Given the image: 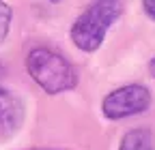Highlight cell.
<instances>
[{"label": "cell", "mask_w": 155, "mask_h": 150, "mask_svg": "<svg viewBox=\"0 0 155 150\" xmlns=\"http://www.w3.org/2000/svg\"><path fill=\"white\" fill-rule=\"evenodd\" d=\"M142 7H144L147 15L155 20V0H142Z\"/></svg>", "instance_id": "52a82bcc"}, {"label": "cell", "mask_w": 155, "mask_h": 150, "mask_svg": "<svg viewBox=\"0 0 155 150\" xmlns=\"http://www.w3.org/2000/svg\"><path fill=\"white\" fill-rule=\"evenodd\" d=\"M11 17H13V11L11 7L5 2V0H0V43L7 39L9 34V28H11Z\"/></svg>", "instance_id": "8992f818"}, {"label": "cell", "mask_w": 155, "mask_h": 150, "mask_svg": "<svg viewBox=\"0 0 155 150\" xmlns=\"http://www.w3.org/2000/svg\"><path fill=\"white\" fill-rule=\"evenodd\" d=\"M151 105V92L149 88L140 86V84H129L123 88L112 90L110 95L104 99L101 109L104 116L110 120H121L127 116H136L147 111Z\"/></svg>", "instance_id": "3957f363"}, {"label": "cell", "mask_w": 155, "mask_h": 150, "mask_svg": "<svg viewBox=\"0 0 155 150\" xmlns=\"http://www.w3.org/2000/svg\"><path fill=\"white\" fill-rule=\"evenodd\" d=\"M149 73H151L153 77H155V58H153V60L149 62Z\"/></svg>", "instance_id": "ba28073f"}, {"label": "cell", "mask_w": 155, "mask_h": 150, "mask_svg": "<svg viewBox=\"0 0 155 150\" xmlns=\"http://www.w3.org/2000/svg\"><path fill=\"white\" fill-rule=\"evenodd\" d=\"M26 67L30 77L48 95L71 90L78 84V73L71 67V62L48 47H35L26 58Z\"/></svg>", "instance_id": "6da1fadb"}, {"label": "cell", "mask_w": 155, "mask_h": 150, "mask_svg": "<svg viewBox=\"0 0 155 150\" xmlns=\"http://www.w3.org/2000/svg\"><path fill=\"white\" fill-rule=\"evenodd\" d=\"M123 11L121 0H95L71 26V41L82 52H95L104 43L108 28Z\"/></svg>", "instance_id": "7a4b0ae2"}, {"label": "cell", "mask_w": 155, "mask_h": 150, "mask_svg": "<svg viewBox=\"0 0 155 150\" xmlns=\"http://www.w3.org/2000/svg\"><path fill=\"white\" fill-rule=\"evenodd\" d=\"M50 2H61V0H50Z\"/></svg>", "instance_id": "9c48e42d"}, {"label": "cell", "mask_w": 155, "mask_h": 150, "mask_svg": "<svg viewBox=\"0 0 155 150\" xmlns=\"http://www.w3.org/2000/svg\"><path fill=\"white\" fill-rule=\"evenodd\" d=\"M119 150H155V142L149 129H134L123 135Z\"/></svg>", "instance_id": "5b68a950"}, {"label": "cell", "mask_w": 155, "mask_h": 150, "mask_svg": "<svg viewBox=\"0 0 155 150\" xmlns=\"http://www.w3.org/2000/svg\"><path fill=\"white\" fill-rule=\"evenodd\" d=\"M24 122V103L11 90L0 88V137H9Z\"/></svg>", "instance_id": "277c9868"}]
</instances>
